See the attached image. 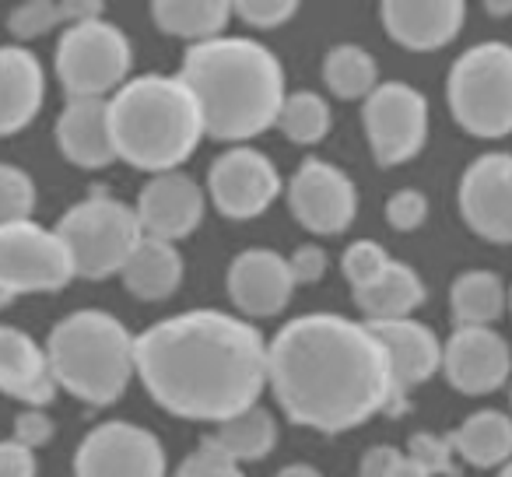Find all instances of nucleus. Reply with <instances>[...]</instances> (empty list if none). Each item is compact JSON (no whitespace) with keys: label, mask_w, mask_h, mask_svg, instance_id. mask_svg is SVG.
<instances>
[{"label":"nucleus","mask_w":512,"mask_h":477,"mask_svg":"<svg viewBox=\"0 0 512 477\" xmlns=\"http://www.w3.org/2000/svg\"><path fill=\"white\" fill-rule=\"evenodd\" d=\"M137 379L162 411L221 421L260 404L271 386L267 337L242 316L193 309L137 334Z\"/></svg>","instance_id":"f257e3e1"},{"label":"nucleus","mask_w":512,"mask_h":477,"mask_svg":"<svg viewBox=\"0 0 512 477\" xmlns=\"http://www.w3.org/2000/svg\"><path fill=\"white\" fill-rule=\"evenodd\" d=\"M271 390L288 421L337 435L393 404V372L369 323L306 313L267 341Z\"/></svg>","instance_id":"f03ea898"},{"label":"nucleus","mask_w":512,"mask_h":477,"mask_svg":"<svg viewBox=\"0 0 512 477\" xmlns=\"http://www.w3.org/2000/svg\"><path fill=\"white\" fill-rule=\"evenodd\" d=\"M176 78L197 99L204 134L225 144L253 141L278 127V113L288 99L281 60L246 36L186 46Z\"/></svg>","instance_id":"7ed1b4c3"},{"label":"nucleus","mask_w":512,"mask_h":477,"mask_svg":"<svg viewBox=\"0 0 512 477\" xmlns=\"http://www.w3.org/2000/svg\"><path fill=\"white\" fill-rule=\"evenodd\" d=\"M116 158L151 176L176 172L204 137V116L179 78L141 74L109 99Z\"/></svg>","instance_id":"20e7f679"},{"label":"nucleus","mask_w":512,"mask_h":477,"mask_svg":"<svg viewBox=\"0 0 512 477\" xmlns=\"http://www.w3.org/2000/svg\"><path fill=\"white\" fill-rule=\"evenodd\" d=\"M137 337L102 309H78L53 323L46 337L53 379L60 390L92 407H109L127 393L137 372Z\"/></svg>","instance_id":"39448f33"},{"label":"nucleus","mask_w":512,"mask_h":477,"mask_svg":"<svg viewBox=\"0 0 512 477\" xmlns=\"http://www.w3.org/2000/svg\"><path fill=\"white\" fill-rule=\"evenodd\" d=\"M449 113L467 134L495 141L512 134V46L477 43L456 57L446 78Z\"/></svg>","instance_id":"423d86ee"},{"label":"nucleus","mask_w":512,"mask_h":477,"mask_svg":"<svg viewBox=\"0 0 512 477\" xmlns=\"http://www.w3.org/2000/svg\"><path fill=\"white\" fill-rule=\"evenodd\" d=\"M60 243L71 253L78 278L102 281L120 274L130 253L141 246L144 232L137 211L109 193H92L88 200L74 204L57 225Z\"/></svg>","instance_id":"0eeeda50"},{"label":"nucleus","mask_w":512,"mask_h":477,"mask_svg":"<svg viewBox=\"0 0 512 477\" xmlns=\"http://www.w3.org/2000/svg\"><path fill=\"white\" fill-rule=\"evenodd\" d=\"M130 60L134 50L127 32L99 15L60 32L53 67L67 99H106L127 85Z\"/></svg>","instance_id":"6e6552de"},{"label":"nucleus","mask_w":512,"mask_h":477,"mask_svg":"<svg viewBox=\"0 0 512 477\" xmlns=\"http://www.w3.org/2000/svg\"><path fill=\"white\" fill-rule=\"evenodd\" d=\"M78 278L57 228L39 221L0 228V285L11 295H50Z\"/></svg>","instance_id":"1a4fd4ad"},{"label":"nucleus","mask_w":512,"mask_h":477,"mask_svg":"<svg viewBox=\"0 0 512 477\" xmlns=\"http://www.w3.org/2000/svg\"><path fill=\"white\" fill-rule=\"evenodd\" d=\"M362 127L383 169L404 165L428 141V99L407 81H383L362 102Z\"/></svg>","instance_id":"9d476101"},{"label":"nucleus","mask_w":512,"mask_h":477,"mask_svg":"<svg viewBox=\"0 0 512 477\" xmlns=\"http://www.w3.org/2000/svg\"><path fill=\"white\" fill-rule=\"evenodd\" d=\"M74 477H165V446L134 421H102L74 449Z\"/></svg>","instance_id":"9b49d317"},{"label":"nucleus","mask_w":512,"mask_h":477,"mask_svg":"<svg viewBox=\"0 0 512 477\" xmlns=\"http://www.w3.org/2000/svg\"><path fill=\"white\" fill-rule=\"evenodd\" d=\"M207 193L218 214L232 221H249L260 218L278 200L281 176L264 151L228 148L207 169Z\"/></svg>","instance_id":"f8f14e48"},{"label":"nucleus","mask_w":512,"mask_h":477,"mask_svg":"<svg viewBox=\"0 0 512 477\" xmlns=\"http://www.w3.org/2000/svg\"><path fill=\"white\" fill-rule=\"evenodd\" d=\"M460 218L477 239L509 246L512 243V155L488 151L463 169L456 190Z\"/></svg>","instance_id":"ddd939ff"},{"label":"nucleus","mask_w":512,"mask_h":477,"mask_svg":"<svg viewBox=\"0 0 512 477\" xmlns=\"http://www.w3.org/2000/svg\"><path fill=\"white\" fill-rule=\"evenodd\" d=\"M288 207L306 232L341 235L358 214L355 179L323 158H306L288 183Z\"/></svg>","instance_id":"4468645a"},{"label":"nucleus","mask_w":512,"mask_h":477,"mask_svg":"<svg viewBox=\"0 0 512 477\" xmlns=\"http://www.w3.org/2000/svg\"><path fill=\"white\" fill-rule=\"evenodd\" d=\"M442 372L449 386L467 397H488L502 390L512 372V348L491 327H460L442 344Z\"/></svg>","instance_id":"2eb2a0df"},{"label":"nucleus","mask_w":512,"mask_h":477,"mask_svg":"<svg viewBox=\"0 0 512 477\" xmlns=\"http://www.w3.org/2000/svg\"><path fill=\"white\" fill-rule=\"evenodd\" d=\"M225 288L242 316L264 320V316L285 313L292 302L295 281L288 271V257L267 250V246H253V250H242L239 257H232Z\"/></svg>","instance_id":"dca6fc26"},{"label":"nucleus","mask_w":512,"mask_h":477,"mask_svg":"<svg viewBox=\"0 0 512 477\" xmlns=\"http://www.w3.org/2000/svg\"><path fill=\"white\" fill-rule=\"evenodd\" d=\"M369 327L383 344L393 372V404L386 414H404L407 393L414 386L428 383L442 369V341L435 337L432 327H425L421 320H411V316L407 320L369 323Z\"/></svg>","instance_id":"f3484780"},{"label":"nucleus","mask_w":512,"mask_h":477,"mask_svg":"<svg viewBox=\"0 0 512 477\" xmlns=\"http://www.w3.org/2000/svg\"><path fill=\"white\" fill-rule=\"evenodd\" d=\"M137 221L148 239L176 243L204 221V190L183 169L151 176L137 193Z\"/></svg>","instance_id":"a211bd4d"},{"label":"nucleus","mask_w":512,"mask_h":477,"mask_svg":"<svg viewBox=\"0 0 512 477\" xmlns=\"http://www.w3.org/2000/svg\"><path fill=\"white\" fill-rule=\"evenodd\" d=\"M379 22L397 46L432 53L460 36L467 22V4L463 0H386L379 4Z\"/></svg>","instance_id":"6ab92c4d"},{"label":"nucleus","mask_w":512,"mask_h":477,"mask_svg":"<svg viewBox=\"0 0 512 477\" xmlns=\"http://www.w3.org/2000/svg\"><path fill=\"white\" fill-rule=\"evenodd\" d=\"M57 390L46 344L32 341L25 330L0 323V393L22 400L25 407H46Z\"/></svg>","instance_id":"aec40b11"},{"label":"nucleus","mask_w":512,"mask_h":477,"mask_svg":"<svg viewBox=\"0 0 512 477\" xmlns=\"http://www.w3.org/2000/svg\"><path fill=\"white\" fill-rule=\"evenodd\" d=\"M57 148L78 169H106L116 162L109 99H67L57 116Z\"/></svg>","instance_id":"412c9836"},{"label":"nucleus","mask_w":512,"mask_h":477,"mask_svg":"<svg viewBox=\"0 0 512 477\" xmlns=\"http://www.w3.org/2000/svg\"><path fill=\"white\" fill-rule=\"evenodd\" d=\"M46 99L43 64L25 46H0V137L25 130Z\"/></svg>","instance_id":"4be33fe9"},{"label":"nucleus","mask_w":512,"mask_h":477,"mask_svg":"<svg viewBox=\"0 0 512 477\" xmlns=\"http://www.w3.org/2000/svg\"><path fill=\"white\" fill-rule=\"evenodd\" d=\"M120 278L134 299L162 302L176 295V288L183 285V253L176 250V243H162V239L144 235L141 246L123 264Z\"/></svg>","instance_id":"5701e85b"},{"label":"nucleus","mask_w":512,"mask_h":477,"mask_svg":"<svg viewBox=\"0 0 512 477\" xmlns=\"http://www.w3.org/2000/svg\"><path fill=\"white\" fill-rule=\"evenodd\" d=\"M421 302H425V281L400 260H390V267L372 285L355 288V306L362 309L365 323L407 320Z\"/></svg>","instance_id":"b1692460"},{"label":"nucleus","mask_w":512,"mask_h":477,"mask_svg":"<svg viewBox=\"0 0 512 477\" xmlns=\"http://www.w3.org/2000/svg\"><path fill=\"white\" fill-rule=\"evenodd\" d=\"M456 456L470 467H505L512 460V418L505 411H474L449 432Z\"/></svg>","instance_id":"393cba45"},{"label":"nucleus","mask_w":512,"mask_h":477,"mask_svg":"<svg viewBox=\"0 0 512 477\" xmlns=\"http://www.w3.org/2000/svg\"><path fill=\"white\" fill-rule=\"evenodd\" d=\"M151 18L165 36L197 46L221 39V32L232 22V4L228 0H155Z\"/></svg>","instance_id":"a878e982"},{"label":"nucleus","mask_w":512,"mask_h":477,"mask_svg":"<svg viewBox=\"0 0 512 477\" xmlns=\"http://www.w3.org/2000/svg\"><path fill=\"white\" fill-rule=\"evenodd\" d=\"M509 309V288L495 271H463L449 285V313L460 327H491Z\"/></svg>","instance_id":"bb28decb"},{"label":"nucleus","mask_w":512,"mask_h":477,"mask_svg":"<svg viewBox=\"0 0 512 477\" xmlns=\"http://www.w3.org/2000/svg\"><path fill=\"white\" fill-rule=\"evenodd\" d=\"M211 442L235 463H256L267 460L278 446V418L267 411L264 404L249 407V411L235 414V418L221 421L211 432Z\"/></svg>","instance_id":"cd10ccee"},{"label":"nucleus","mask_w":512,"mask_h":477,"mask_svg":"<svg viewBox=\"0 0 512 477\" xmlns=\"http://www.w3.org/2000/svg\"><path fill=\"white\" fill-rule=\"evenodd\" d=\"M323 85L344 102H365L383 81H379L376 57L365 46L341 43L334 50H327V57H323Z\"/></svg>","instance_id":"c85d7f7f"},{"label":"nucleus","mask_w":512,"mask_h":477,"mask_svg":"<svg viewBox=\"0 0 512 477\" xmlns=\"http://www.w3.org/2000/svg\"><path fill=\"white\" fill-rule=\"evenodd\" d=\"M102 4L99 0H29L18 4L8 15V32L15 39H39L53 29H71L88 18H99Z\"/></svg>","instance_id":"c756f323"},{"label":"nucleus","mask_w":512,"mask_h":477,"mask_svg":"<svg viewBox=\"0 0 512 477\" xmlns=\"http://www.w3.org/2000/svg\"><path fill=\"white\" fill-rule=\"evenodd\" d=\"M278 130L292 144L313 148L330 134V102L320 92H288L278 113Z\"/></svg>","instance_id":"7c9ffc66"},{"label":"nucleus","mask_w":512,"mask_h":477,"mask_svg":"<svg viewBox=\"0 0 512 477\" xmlns=\"http://www.w3.org/2000/svg\"><path fill=\"white\" fill-rule=\"evenodd\" d=\"M36 183L25 169L11 162H0V228L32 221L36 211Z\"/></svg>","instance_id":"2f4dec72"},{"label":"nucleus","mask_w":512,"mask_h":477,"mask_svg":"<svg viewBox=\"0 0 512 477\" xmlns=\"http://www.w3.org/2000/svg\"><path fill=\"white\" fill-rule=\"evenodd\" d=\"M390 267V253L376 239H358L341 253V271L351 281V288H365Z\"/></svg>","instance_id":"473e14b6"},{"label":"nucleus","mask_w":512,"mask_h":477,"mask_svg":"<svg viewBox=\"0 0 512 477\" xmlns=\"http://www.w3.org/2000/svg\"><path fill=\"white\" fill-rule=\"evenodd\" d=\"M407 456L418 460L428 474H446L456 477V449L449 442V435H435V432H414L407 439Z\"/></svg>","instance_id":"72a5a7b5"},{"label":"nucleus","mask_w":512,"mask_h":477,"mask_svg":"<svg viewBox=\"0 0 512 477\" xmlns=\"http://www.w3.org/2000/svg\"><path fill=\"white\" fill-rule=\"evenodd\" d=\"M172 477H246V474H242V467L232 456H225L214 446L211 435H204V439L197 442V449L179 463Z\"/></svg>","instance_id":"f704fd0d"},{"label":"nucleus","mask_w":512,"mask_h":477,"mask_svg":"<svg viewBox=\"0 0 512 477\" xmlns=\"http://www.w3.org/2000/svg\"><path fill=\"white\" fill-rule=\"evenodd\" d=\"M295 11H299L295 0H239L232 4V15L249 29H278V25L292 22Z\"/></svg>","instance_id":"c9c22d12"},{"label":"nucleus","mask_w":512,"mask_h":477,"mask_svg":"<svg viewBox=\"0 0 512 477\" xmlns=\"http://www.w3.org/2000/svg\"><path fill=\"white\" fill-rule=\"evenodd\" d=\"M428 218V197L421 190H397L390 193V200H386V221H390V228H397V232H414V228H421Z\"/></svg>","instance_id":"e433bc0d"},{"label":"nucleus","mask_w":512,"mask_h":477,"mask_svg":"<svg viewBox=\"0 0 512 477\" xmlns=\"http://www.w3.org/2000/svg\"><path fill=\"white\" fill-rule=\"evenodd\" d=\"M53 435H57V421L46 414V407H22V411L15 414V435H11V439L29 446L32 453L43 449Z\"/></svg>","instance_id":"4c0bfd02"},{"label":"nucleus","mask_w":512,"mask_h":477,"mask_svg":"<svg viewBox=\"0 0 512 477\" xmlns=\"http://www.w3.org/2000/svg\"><path fill=\"white\" fill-rule=\"evenodd\" d=\"M327 250L316 243H302L299 250L288 257V271H292V281L295 285H316V281H323V274H327Z\"/></svg>","instance_id":"58836bf2"},{"label":"nucleus","mask_w":512,"mask_h":477,"mask_svg":"<svg viewBox=\"0 0 512 477\" xmlns=\"http://www.w3.org/2000/svg\"><path fill=\"white\" fill-rule=\"evenodd\" d=\"M36 474H39V463L29 446H22L15 439L0 442V477H36Z\"/></svg>","instance_id":"ea45409f"},{"label":"nucleus","mask_w":512,"mask_h":477,"mask_svg":"<svg viewBox=\"0 0 512 477\" xmlns=\"http://www.w3.org/2000/svg\"><path fill=\"white\" fill-rule=\"evenodd\" d=\"M397 456H400L397 446H372V449H365L362 463H358V477H386Z\"/></svg>","instance_id":"a19ab883"},{"label":"nucleus","mask_w":512,"mask_h":477,"mask_svg":"<svg viewBox=\"0 0 512 477\" xmlns=\"http://www.w3.org/2000/svg\"><path fill=\"white\" fill-rule=\"evenodd\" d=\"M386 477H432V474H428L418 460H411L407 453H400L397 460H393V467H390V474H386Z\"/></svg>","instance_id":"79ce46f5"},{"label":"nucleus","mask_w":512,"mask_h":477,"mask_svg":"<svg viewBox=\"0 0 512 477\" xmlns=\"http://www.w3.org/2000/svg\"><path fill=\"white\" fill-rule=\"evenodd\" d=\"M274 477H323V474L313 467V463H288V467H281Z\"/></svg>","instance_id":"37998d69"},{"label":"nucleus","mask_w":512,"mask_h":477,"mask_svg":"<svg viewBox=\"0 0 512 477\" xmlns=\"http://www.w3.org/2000/svg\"><path fill=\"white\" fill-rule=\"evenodd\" d=\"M484 11H488V15H495V18H505V15H512V0H488V4H484Z\"/></svg>","instance_id":"c03bdc74"},{"label":"nucleus","mask_w":512,"mask_h":477,"mask_svg":"<svg viewBox=\"0 0 512 477\" xmlns=\"http://www.w3.org/2000/svg\"><path fill=\"white\" fill-rule=\"evenodd\" d=\"M11 302H15V295H11V292H8V288L0 285V309H8V306H11Z\"/></svg>","instance_id":"a18cd8bd"},{"label":"nucleus","mask_w":512,"mask_h":477,"mask_svg":"<svg viewBox=\"0 0 512 477\" xmlns=\"http://www.w3.org/2000/svg\"><path fill=\"white\" fill-rule=\"evenodd\" d=\"M498 477H512V460H509V463H505V467H502V470H498Z\"/></svg>","instance_id":"49530a36"},{"label":"nucleus","mask_w":512,"mask_h":477,"mask_svg":"<svg viewBox=\"0 0 512 477\" xmlns=\"http://www.w3.org/2000/svg\"><path fill=\"white\" fill-rule=\"evenodd\" d=\"M509 309H512V292H509Z\"/></svg>","instance_id":"de8ad7c7"},{"label":"nucleus","mask_w":512,"mask_h":477,"mask_svg":"<svg viewBox=\"0 0 512 477\" xmlns=\"http://www.w3.org/2000/svg\"><path fill=\"white\" fill-rule=\"evenodd\" d=\"M509 400H512V390H509Z\"/></svg>","instance_id":"09e8293b"}]
</instances>
